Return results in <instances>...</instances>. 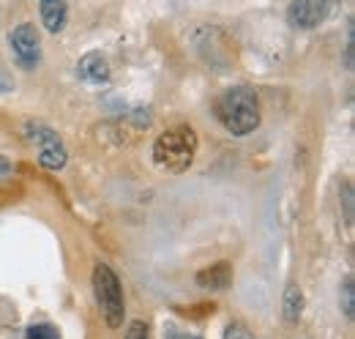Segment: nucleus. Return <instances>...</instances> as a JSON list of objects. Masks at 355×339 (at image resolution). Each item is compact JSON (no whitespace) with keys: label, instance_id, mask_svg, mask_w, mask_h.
<instances>
[{"label":"nucleus","instance_id":"nucleus-1","mask_svg":"<svg viewBox=\"0 0 355 339\" xmlns=\"http://www.w3.org/2000/svg\"><path fill=\"white\" fill-rule=\"evenodd\" d=\"M216 118L230 134L246 137L260 126L263 113H260V99L254 88L249 85H232L216 99Z\"/></svg>","mask_w":355,"mask_h":339},{"label":"nucleus","instance_id":"nucleus-11","mask_svg":"<svg viewBox=\"0 0 355 339\" xmlns=\"http://www.w3.org/2000/svg\"><path fill=\"white\" fill-rule=\"evenodd\" d=\"M25 339H60V331L52 323H33V326H28Z\"/></svg>","mask_w":355,"mask_h":339},{"label":"nucleus","instance_id":"nucleus-18","mask_svg":"<svg viewBox=\"0 0 355 339\" xmlns=\"http://www.w3.org/2000/svg\"><path fill=\"white\" fill-rule=\"evenodd\" d=\"M164 339H202V337L189 334V331H167V337H164Z\"/></svg>","mask_w":355,"mask_h":339},{"label":"nucleus","instance_id":"nucleus-7","mask_svg":"<svg viewBox=\"0 0 355 339\" xmlns=\"http://www.w3.org/2000/svg\"><path fill=\"white\" fill-rule=\"evenodd\" d=\"M77 77L85 85H107L110 83V63L101 52H85L77 63Z\"/></svg>","mask_w":355,"mask_h":339},{"label":"nucleus","instance_id":"nucleus-10","mask_svg":"<svg viewBox=\"0 0 355 339\" xmlns=\"http://www.w3.org/2000/svg\"><path fill=\"white\" fill-rule=\"evenodd\" d=\"M282 309H284V320H287V323H298V320H301V315H304V290H301L295 282H290V285L284 288Z\"/></svg>","mask_w":355,"mask_h":339},{"label":"nucleus","instance_id":"nucleus-14","mask_svg":"<svg viewBox=\"0 0 355 339\" xmlns=\"http://www.w3.org/2000/svg\"><path fill=\"white\" fill-rule=\"evenodd\" d=\"M126 339H148V323L132 320V323L126 326Z\"/></svg>","mask_w":355,"mask_h":339},{"label":"nucleus","instance_id":"nucleus-17","mask_svg":"<svg viewBox=\"0 0 355 339\" xmlns=\"http://www.w3.org/2000/svg\"><path fill=\"white\" fill-rule=\"evenodd\" d=\"M345 200H347V219H353V189H350V183H345Z\"/></svg>","mask_w":355,"mask_h":339},{"label":"nucleus","instance_id":"nucleus-2","mask_svg":"<svg viewBox=\"0 0 355 339\" xmlns=\"http://www.w3.org/2000/svg\"><path fill=\"white\" fill-rule=\"evenodd\" d=\"M197 134L191 126H173L162 131L153 142V165L164 172L180 175L191 167L194 156H197Z\"/></svg>","mask_w":355,"mask_h":339},{"label":"nucleus","instance_id":"nucleus-13","mask_svg":"<svg viewBox=\"0 0 355 339\" xmlns=\"http://www.w3.org/2000/svg\"><path fill=\"white\" fill-rule=\"evenodd\" d=\"M222 339H254V337H252V331H249L243 323H230V326L224 329Z\"/></svg>","mask_w":355,"mask_h":339},{"label":"nucleus","instance_id":"nucleus-12","mask_svg":"<svg viewBox=\"0 0 355 339\" xmlns=\"http://www.w3.org/2000/svg\"><path fill=\"white\" fill-rule=\"evenodd\" d=\"M342 309H345L347 320H353L355 317V282L353 279H345V285H342Z\"/></svg>","mask_w":355,"mask_h":339},{"label":"nucleus","instance_id":"nucleus-5","mask_svg":"<svg viewBox=\"0 0 355 339\" xmlns=\"http://www.w3.org/2000/svg\"><path fill=\"white\" fill-rule=\"evenodd\" d=\"M8 42H11V52H14V58H17V63L22 69L31 72V69H36L42 63V39H39L36 25H31V22L17 25L11 31Z\"/></svg>","mask_w":355,"mask_h":339},{"label":"nucleus","instance_id":"nucleus-15","mask_svg":"<svg viewBox=\"0 0 355 339\" xmlns=\"http://www.w3.org/2000/svg\"><path fill=\"white\" fill-rule=\"evenodd\" d=\"M14 88V80H11V74L6 72V69H0V93H8Z\"/></svg>","mask_w":355,"mask_h":339},{"label":"nucleus","instance_id":"nucleus-8","mask_svg":"<svg viewBox=\"0 0 355 339\" xmlns=\"http://www.w3.org/2000/svg\"><path fill=\"white\" fill-rule=\"evenodd\" d=\"M230 282H232V265L224 263V260L197 274V285L205 288V290H227Z\"/></svg>","mask_w":355,"mask_h":339},{"label":"nucleus","instance_id":"nucleus-3","mask_svg":"<svg viewBox=\"0 0 355 339\" xmlns=\"http://www.w3.org/2000/svg\"><path fill=\"white\" fill-rule=\"evenodd\" d=\"M93 293H96L101 317L107 320V326L121 329L126 317V301H123V288H121L118 274L107 263H98L93 268Z\"/></svg>","mask_w":355,"mask_h":339},{"label":"nucleus","instance_id":"nucleus-9","mask_svg":"<svg viewBox=\"0 0 355 339\" xmlns=\"http://www.w3.org/2000/svg\"><path fill=\"white\" fill-rule=\"evenodd\" d=\"M39 14H42V22L49 33H60L66 28V19H69V3L63 0H44L39 6Z\"/></svg>","mask_w":355,"mask_h":339},{"label":"nucleus","instance_id":"nucleus-4","mask_svg":"<svg viewBox=\"0 0 355 339\" xmlns=\"http://www.w3.org/2000/svg\"><path fill=\"white\" fill-rule=\"evenodd\" d=\"M22 134H25V140L36 148L42 167L52 170V172L66 167L69 151H66V142L60 140V134H58L55 129L42 124V121H28V124L22 126Z\"/></svg>","mask_w":355,"mask_h":339},{"label":"nucleus","instance_id":"nucleus-6","mask_svg":"<svg viewBox=\"0 0 355 339\" xmlns=\"http://www.w3.org/2000/svg\"><path fill=\"white\" fill-rule=\"evenodd\" d=\"M328 8L331 6L320 3V0H298V3L287 6V19L298 31H311V28L322 25V19L328 17Z\"/></svg>","mask_w":355,"mask_h":339},{"label":"nucleus","instance_id":"nucleus-16","mask_svg":"<svg viewBox=\"0 0 355 339\" xmlns=\"http://www.w3.org/2000/svg\"><path fill=\"white\" fill-rule=\"evenodd\" d=\"M11 172H14V165H11V159L0 156V181H6V178H8Z\"/></svg>","mask_w":355,"mask_h":339}]
</instances>
